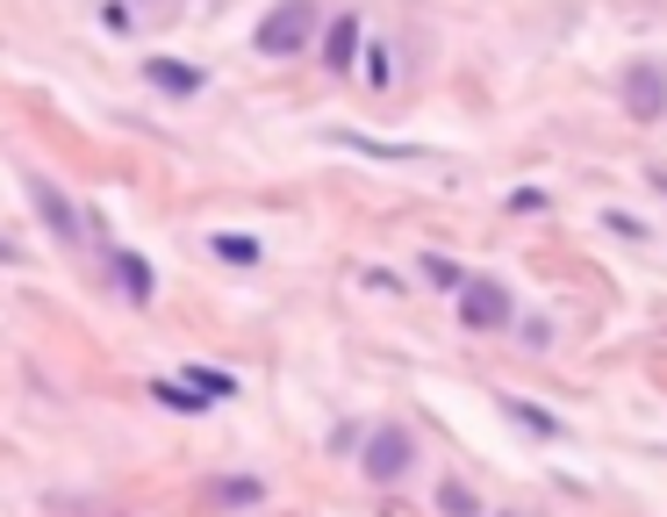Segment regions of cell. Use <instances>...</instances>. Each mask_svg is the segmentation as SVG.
Masks as SVG:
<instances>
[{
	"instance_id": "1",
	"label": "cell",
	"mask_w": 667,
	"mask_h": 517,
	"mask_svg": "<svg viewBox=\"0 0 667 517\" xmlns=\"http://www.w3.org/2000/svg\"><path fill=\"white\" fill-rule=\"evenodd\" d=\"M324 29H330V22L316 15V0H280L274 15L252 29V51L258 58H302L308 36H324Z\"/></svg>"
},
{
	"instance_id": "2",
	"label": "cell",
	"mask_w": 667,
	"mask_h": 517,
	"mask_svg": "<svg viewBox=\"0 0 667 517\" xmlns=\"http://www.w3.org/2000/svg\"><path fill=\"white\" fill-rule=\"evenodd\" d=\"M360 467H366V482H402V474L416 467V438H410L402 424H380V431H366Z\"/></svg>"
},
{
	"instance_id": "3",
	"label": "cell",
	"mask_w": 667,
	"mask_h": 517,
	"mask_svg": "<svg viewBox=\"0 0 667 517\" xmlns=\"http://www.w3.org/2000/svg\"><path fill=\"white\" fill-rule=\"evenodd\" d=\"M510 316H517V310H510V288H502V280L474 274V280L460 288V324H466V330H502Z\"/></svg>"
},
{
	"instance_id": "4",
	"label": "cell",
	"mask_w": 667,
	"mask_h": 517,
	"mask_svg": "<svg viewBox=\"0 0 667 517\" xmlns=\"http://www.w3.org/2000/svg\"><path fill=\"white\" fill-rule=\"evenodd\" d=\"M624 108H632V122H660L667 116V65L660 58L624 65Z\"/></svg>"
},
{
	"instance_id": "5",
	"label": "cell",
	"mask_w": 667,
	"mask_h": 517,
	"mask_svg": "<svg viewBox=\"0 0 667 517\" xmlns=\"http://www.w3.org/2000/svg\"><path fill=\"white\" fill-rule=\"evenodd\" d=\"M22 188H29L36 216H44V224H51V238H58V244H80V238H86V216H80V208H72L65 194L51 188V180H44V172H22Z\"/></svg>"
},
{
	"instance_id": "6",
	"label": "cell",
	"mask_w": 667,
	"mask_h": 517,
	"mask_svg": "<svg viewBox=\"0 0 667 517\" xmlns=\"http://www.w3.org/2000/svg\"><path fill=\"white\" fill-rule=\"evenodd\" d=\"M360 44H366V22H360V15H330V29H324V65H330V72H352V65H360Z\"/></svg>"
},
{
	"instance_id": "7",
	"label": "cell",
	"mask_w": 667,
	"mask_h": 517,
	"mask_svg": "<svg viewBox=\"0 0 667 517\" xmlns=\"http://www.w3.org/2000/svg\"><path fill=\"white\" fill-rule=\"evenodd\" d=\"M144 80H151L158 94H202L208 72H202V65H180V58H151V65H144Z\"/></svg>"
},
{
	"instance_id": "8",
	"label": "cell",
	"mask_w": 667,
	"mask_h": 517,
	"mask_svg": "<svg viewBox=\"0 0 667 517\" xmlns=\"http://www.w3.org/2000/svg\"><path fill=\"white\" fill-rule=\"evenodd\" d=\"M108 258H116V280H122V294H130V302L144 310V302L158 294V280H151V258H144V252H108Z\"/></svg>"
},
{
	"instance_id": "9",
	"label": "cell",
	"mask_w": 667,
	"mask_h": 517,
	"mask_svg": "<svg viewBox=\"0 0 667 517\" xmlns=\"http://www.w3.org/2000/svg\"><path fill=\"white\" fill-rule=\"evenodd\" d=\"M430 503H438V517H488V503H481L466 482H438V489H430Z\"/></svg>"
},
{
	"instance_id": "10",
	"label": "cell",
	"mask_w": 667,
	"mask_h": 517,
	"mask_svg": "<svg viewBox=\"0 0 667 517\" xmlns=\"http://www.w3.org/2000/svg\"><path fill=\"white\" fill-rule=\"evenodd\" d=\"M208 252H216L222 266H258V258H266V252H258V238H238V230H216Z\"/></svg>"
},
{
	"instance_id": "11",
	"label": "cell",
	"mask_w": 667,
	"mask_h": 517,
	"mask_svg": "<svg viewBox=\"0 0 667 517\" xmlns=\"http://www.w3.org/2000/svg\"><path fill=\"white\" fill-rule=\"evenodd\" d=\"M502 410H510L517 424L531 431V438H560V417H553V410H538V402H517V396H510V402H502Z\"/></svg>"
},
{
	"instance_id": "12",
	"label": "cell",
	"mask_w": 667,
	"mask_h": 517,
	"mask_svg": "<svg viewBox=\"0 0 667 517\" xmlns=\"http://www.w3.org/2000/svg\"><path fill=\"white\" fill-rule=\"evenodd\" d=\"M266 496V482L258 474H230V482H216V503H230V510H244V503Z\"/></svg>"
},
{
	"instance_id": "13",
	"label": "cell",
	"mask_w": 667,
	"mask_h": 517,
	"mask_svg": "<svg viewBox=\"0 0 667 517\" xmlns=\"http://www.w3.org/2000/svg\"><path fill=\"white\" fill-rule=\"evenodd\" d=\"M187 381H194V388H202L208 402H222V396H238V381L222 374V366H187Z\"/></svg>"
},
{
	"instance_id": "14",
	"label": "cell",
	"mask_w": 667,
	"mask_h": 517,
	"mask_svg": "<svg viewBox=\"0 0 667 517\" xmlns=\"http://www.w3.org/2000/svg\"><path fill=\"white\" fill-rule=\"evenodd\" d=\"M424 280H438V288H452V294H460V288H466V280H474V274H460V266H452V258H445V252H424Z\"/></svg>"
},
{
	"instance_id": "15",
	"label": "cell",
	"mask_w": 667,
	"mask_h": 517,
	"mask_svg": "<svg viewBox=\"0 0 667 517\" xmlns=\"http://www.w3.org/2000/svg\"><path fill=\"white\" fill-rule=\"evenodd\" d=\"M388 44H366V86H388Z\"/></svg>"
},
{
	"instance_id": "16",
	"label": "cell",
	"mask_w": 667,
	"mask_h": 517,
	"mask_svg": "<svg viewBox=\"0 0 667 517\" xmlns=\"http://www.w3.org/2000/svg\"><path fill=\"white\" fill-rule=\"evenodd\" d=\"M538 208H546V188H517L510 194V216H538Z\"/></svg>"
},
{
	"instance_id": "17",
	"label": "cell",
	"mask_w": 667,
	"mask_h": 517,
	"mask_svg": "<svg viewBox=\"0 0 667 517\" xmlns=\"http://www.w3.org/2000/svg\"><path fill=\"white\" fill-rule=\"evenodd\" d=\"M517 338H524V345H531V352H546V345H553V324H546V316H531V324H524V330H517Z\"/></svg>"
},
{
	"instance_id": "18",
	"label": "cell",
	"mask_w": 667,
	"mask_h": 517,
	"mask_svg": "<svg viewBox=\"0 0 667 517\" xmlns=\"http://www.w3.org/2000/svg\"><path fill=\"white\" fill-rule=\"evenodd\" d=\"M0 266H15V244H8V238H0Z\"/></svg>"
},
{
	"instance_id": "19",
	"label": "cell",
	"mask_w": 667,
	"mask_h": 517,
	"mask_svg": "<svg viewBox=\"0 0 667 517\" xmlns=\"http://www.w3.org/2000/svg\"><path fill=\"white\" fill-rule=\"evenodd\" d=\"M653 188H667V166H653Z\"/></svg>"
},
{
	"instance_id": "20",
	"label": "cell",
	"mask_w": 667,
	"mask_h": 517,
	"mask_svg": "<svg viewBox=\"0 0 667 517\" xmlns=\"http://www.w3.org/2000/svg\"><path fill=\"white\" fill-rule=\"evenodd\" d=\"M137 8H166V0H137Z\"/></svg>"
},
{
	"instance_id": "21",
	"label": "cell",
	"mask_w": 667,
	"mask_h": 517,
	"mask_svg": "<svg viewBox=\"0 0 667 517\" xmlns=\"http://www.w3.org/2000/svg\"><path fill=\"white\" fill-rule=\"evenodd\" d=\"M502 517H510V510H502Z\"/></svg>"
}]
</instances>
